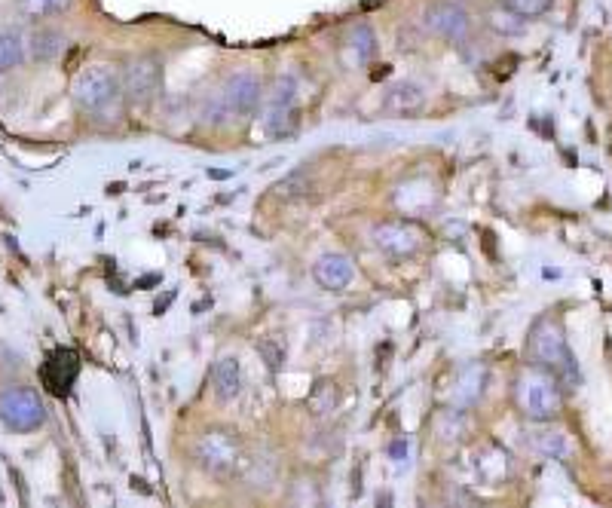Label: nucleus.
<instances>
[{
  "label": "nucleus",
  "mask_w": 612,
  "mask_h": 508,
  "mask_svg": "<svg viewBox=\"0 0 612 508\" xmlns=\"http://www.w3.org/2000/svg\"><path fill=\"white\" fill-rule=\"evenodd\" d=\"M527 362L554 374L560 389L576 392L579 389V365H576V355L567 343L564 325H560L554 316H542L533 322L530 337H527Z\"/></svg>",
  "instance_id": "obj_1"
},
{
  "label": "nucleus",
  "mask_w": 612,
  "mask_h": 508,
  "mask_svg": "<svg viewBox=\"0 0 612 508\" xmlns=\"http://www.w3.org/2000/svg\"><path fill=\"white\" fill-rule=\"evenodd\" d=\"M515 404L521 417L533 423H551L564 411V389H560L554 374L527 365L515 380Z\"/></svg>",
  "instance_id": "obj_2"
},
{
  "label": "nucleus",
  "mask_w": 612,
  "mask_h": 508,
  "mask_svg": "<svg viewBox=\"0 0 612 508\" xmlns=\"http://www.w3.org/2000/svg\"><path fill=\"white\" fill-rule=\"evenodd\" d=\"M193 460L199 463V469H206L209 475L218 478H230L242 469L245 463V450L236 432L230 429H206L196 438L193 447Z\"/></svg>",
  "instance_id": "obj_3"
},
{
  "label": "nucleus",
  "mask_w": 612,
  "mask_h": 508,
  "mask_svg": "<svg viewBox=\"0 0 612 508\" xmlns=\"http://www.w3.org/2000/svg\"><path fill=\"white\" fill-rule=\"evenodd\" d=\"M120 95H123V80L108 65H92L80 71L74 80V101L89 114H101L105 108L117 105Z\"/></svg>",
  "instance_id": "obj_4"
},
{
  "label": "nucleus",
  "mask_w": 612,
  "mask_h": 508,
  "mask_svg": "<svg viewBox=\"0 0 612 508\" xmlns=\"http://www.w3.org/2000/svg\"><path fill=\"white\" fill-rule=\"evenodd\" d=\"M420 25H423V31L429 37L456 43V40H463L469 34L472 16L463 7V0H432V4H426V10L420 16Z\"/></svg>",
  "instance_id": "obj_5"
},
{
  "label": "nucleus",
  "mask_w": 612,
  "mask_h": 508,
  "mask_svg": "<svg viewBox=\"0 0 612 508\" xmlns=\"http://www.w3.org/2000/svg\"><path fill=\"white\" fill-rule=\"evenodd\" d=\"M120 80H123V95L129 101H135V105H147V101H153L160 95L163 62L157 56H138L123 68Z\"/></svg>",
  "instance_id": "obj_6"
},
{
  "label": "nucleus",
  "mask_w": 612,
  "mask_h": 508,
  "mask_svg": "<svg viewBox=\"0 0 612 508\" xmlns=\"http://www.w3.org/2000/svg\"><path fill=\"white\" fill-rule=\"evenodd\" d=\"M0 420L13 432H34L46 420L43 401L34 389H7L0 395Z\"/></svg>",
  "instance_id": "obj_7"
},
{
  "label": "nucleus",
  "mask_w": 612,
  "mask_h": 508,
  "mask_svg": "<svg viewBox=\"0 0 612 508\" xmlns=\"http://www.w3.org/2000/svg\"><path fill=\"white\" fill-rule=\"evenodd\" d=\"M423 242H426V233L414 221H383L374 227V245L398 261L414 258V254L423 248Z\"/></svg>",
  "instance_id": "obj_8"
},
{
  "label": "nucleus",
  "mask_w": 612,
  "mask_h": 508,
  "mask_svg": "<svg viewBox=\"0 0 612 508\" xmlns=\"http://www.w3.org/2000/svg\"><path fill=\"white\" fill-rule=\"evenodd\" d=\"M261 98H264V80L254 71H236L221 89L224 111L236 114V117H248V114L258 111Z\"/></svg>",
  "instance_id": "obj_9"
},
{
  "label": "nucleus",
  "mask_w": 612,
  "mask_h": 508,
  "mask_svg": "<svg viewBox=\"0 0 612 508\" xmlns=\"http://www.w3.org/2000/svg\"><path fill=\"white\" fill-rule=\"evenodd\" d=\"M77 374H80V359H77L74 349H56V352L43 362V371H40L43 386L53 392V395H65V392L74 386Z\"/></svg>",
  "instance_id": "obj_10"
},
{
  "label": "nucleus",
  "mask_w": 612,
  "mask_h": 508,
  "mask_svg": "<svg viewBox=\"0 0 612 508\" xmlns=\"http://www.w3.org/2000/svg\"><path fill=\"white\" fill-rule=\"evenodd\" d=\"M294 101H297L294 77H279L273 83L270 98H267V129L273 135H282L288 129V123L294 120Z\"/></svg>",
  "instance_id": "obj_11"
},
{
  "label": "nucleus",
  "mask_w": 612,
  "mask_h": 508,
  "mask_svg": "<svg viewBox=\"0 0 612 508\" xmlns=\"http://www.w3.org/2000/svg\"><path fill=\"white\" fill-rule=\"evenodd\" d=\"M313 279L325 288V291H343L352 285L355 279V264L349 254L343 251H328L313 264Z\"/></svg>",
  "instance_id": "obj_12"
},
{
  "label": "nucleus",
  "mask_w": 612,
  "mask_h": 508,
  "mask_svg": "<svg viewBox=\"0 0 612 508\" xmlns=\"http://www.w3.org/2000/svg\"><path fill=\"white\" fill-rule=\"evenodd\" d=\"M212 386L221 401H233L242 392V365L236 355H221L212 368Z\"/></svg>",
  "instance_id": "obj_13"
},
{
  "label": "nucleus",
  "mask_w": 612,
  "mask_h": 508,
  "mask_svg": "<svg viewBox=\"0 0 612 508\" xmlns=\"http://www.w3.org/2000/svg\"><path fill=\"white\" fill-rule=\"evenodd\" d=\"M423 105H426V92L417 83H398L386 95V108L395 111V114H404V117L407 114H417Z\"/></svg>",
  "instance_id": "obj_14"
},
{
  "label": "nucleus",
  "mask_w": 612,
  "mask_h": 508,
  "mask_svg": "<svg viewBox=\"0 0 612 508\" xmlns=\"http://www.w3.org/2000/svg\"><path fill=\"white\" fill-rule=\"evenodd\" d=\"M65 43H68L65 34L43 28V31H37V34L31 37V56H34L37 62H53V59L62 56Z\"/></svg>",
  "instance_id": "obj_15"
},
{
  "label": "nucleus",
  "mask_w": 612,
  "mask_h": 508,
  "mask_svg": "<svg viewBox=\"0 0 612 508\" xmlns=\"http://www.w3.org/2000/svg\"><path fill=\"white\" fill-rule=\"evenodd\" d=\"M25 59V43L16 31H4L0 34V74H7L13 68H19Z\"/></svg>",
  "instance_id": "obj_16"
},
{
  "label": "nucleus",
  "mask_w": 612,
  "mask_h": 508,
  "mask_svg": "<svg viewBox=\"0 0 612 508\" xmlns=\"http://www.w3.org/2000/svg\"><path fill=\"white\" fill-rule=\"evenodd\" d=\"M337 404H340V389H337V383H334V380H319L316 389L310 392V411L322 417V414L334 411Z\"/></svg>",
  "instance_id": "obj_17"
},
{
  "label": "nucleus",
  "mask_w": 612,
  "mask_h": 508,
  "mask_svg": "<svg viewBox=\"0 0 612 508\" xmlns=\"http://www.w3.org/2000/svg\"><path fill=\"white\" fill-rule=\"evenodd\" d=\"M487 25H490L496 34L518 37V34H524L527 19H521V16H518V13H512V10H496V13H490V16H487Z\"/></svg>",
  "instance_id": "obj_18"
},
{
  "label": "nucleus",
  "mask_w": 612,
  "mask_h": 508,
  "mask_svg": "<svg viewBox=\"0 0 612 508\" xmlns=\"http://www.w3.org/2000/svg\"><path fill=\"white\" fill-rule=\"evenodd\" d=\"M349 46L355 49V59L368 62L377 53V37H374V31L368 25H355V31L349 34Z\"/></svg>",
  "instance_id": "obj_19"
},
{
  "label": "nucleus",
  "mask_w": 612,
  "mask_h": 508,
  "mask_svg": "<svg viewBox=\"0 0 612 508\" xmlns=\"http://www.w3.org/2000/svg\"><path fill=\"white\" fill-rule=\"evenodd\" d=\"M71 0H19V13L28 19H46V16H56L62 13Z\"/></svg>",
  "instance_id": "obj_20"
},
{
  "label": "nucleus",
  "mask_w": 612,
  "mask_h": 508,
  "mask_svg": "<svg viewBox=\"0 0 612 508\" xmlns=\"http://www.w3.org/2000/svg\"><path fill=\"white\" fill-rule=\"evenodd\" d=\"M505 10L518 13L521 19H536L551 10V0H505Z\"/></svg>",
  "instance_id": "obj_21"
}]
</instances>
